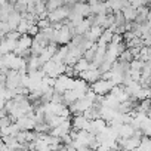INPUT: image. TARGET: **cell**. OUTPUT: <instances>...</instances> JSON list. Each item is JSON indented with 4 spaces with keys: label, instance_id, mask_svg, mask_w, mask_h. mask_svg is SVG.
I'll return each mask as SVG.
<instances>
[{
    "label": "cell",
    "instance_id": "cell-20",
    "mask_svg": "<svg viewBox=\"0 0 151 151\" xmlns=\"http://www.w3.org/2000/svg\"><path fill=\"white\" fill-rule=\"evenodd\" d=\"M12 123H14V120H12V117H11L9 114L0 117V127H8V126L12 124Z\"/></svg>",
    "mask_w": 151,
    "mask_h": 151
},
{
    "label": "cell",
    "instance_id": "cell-3",
    "mask_svg": "<svg viewBox=\"0 0 151 151\" xmlns=\"http://www.w3.org/2000/svg\"><path fill=\"white\" fill-rule=\"evenodd\" d=\"M79 77H82V79H85V80H88L89 83H93V82H96L98 79H101L102 77V73L99 71V68H89V70H85V71H82L80 74H79Z\"/></svg>",
    "mask_w": 151,
    "mask_h": 151
},
{
    "label": "cell",
    "instance_id": "cell-26",
    "mask_svg": "<svg viewBox=\"0 0 151 151\" xmlns=\"http://www.w3.org/2000/svg\"><path fill=\"white\" fill-rule=\"evenodd\" d=\"M45 2H46V3H47V2H50V0H45Z\"/></svg>",
    "mask_w": 151,
    "mask_h": 151
},
{
    "label": "cell",
    "instance_id": "cell-19",
    "mask_svg": "<svg viewBox=\"0 0 151 151\" xmlns=\"http://www.w3.org/2000/svg\"><path fill=\"white\" fill-rule=\"evenodd\" d=\"M11 30L12 28H11V25H9L8 21H0V34H2V37H5Z\"/></svg>",
    "mask_w": 151,
    "mask_h": 151
},
{
    "label": "cell",
    "instance_id": "cell-7",
    "mask_svg": "<svg viewBox=\"0 0 151 151\" xmlns=\"http://www.w3.org/2000/svg\"><path fill=\"white\" fill-rule=\"evenodd\" d=\"M135 133V127L132 126V123H122L119 126V135L120 138H130Z\"/></svg>",
    "mask_w": 151,
    "mask_h": 151
},
{
    "label": "cell",
    "instance_id": "cell-15",
    "mask_svg": "<svg viewBox=\"0 0 151 151\" xmlns=\"http://www.w3.org/2000/svg\"><path fill=\"white\" fill-rule=\"evenodd\" d=\"M31 24H36V22H33V21H30V19H27V18H22V19L19 21L17 30H18L21 34H27V33H28V28H30Z\"/></svg>",
    "mask_w": 151,
    "mask_h": 151
},
{
    "label": "cell",
    "instance_id": "cell-5",
    "mask_svg": "<svg viewBox=\"0 0 151 151\" xmlns=\"http://www.w3.org/2000/svg\"><path fill=\"white\" fill-rule=\"evenodd\" d=\"M17 123L22 130H34L36 127V119H31L28 116H22L21 119L17 120Z\"/></svg>",
    "mask_w": 151,
    "mask_h": 151
},
{
    "label": "cell",
    "instance_id": "cell-21",
    "mask_svg": "<svg viewBox=\"0 0 151 151\" xmlns=\"http://www.w3.org/2000/svg\"><path fill=\"white\" fill-rule=\"evenodd\" d=\"M37 25L40 27V30H45V28H47V27L52 25V21L49 18H42V19L37 21Z\"/></svg>",
    "mask_w": 151,
    "mask_h": 151
},
{
    "label": "cell",
    "instance_id": "cell-14",
    "mask_svg": "<svg viewBox=\"0 0 151 151\" xmlns=\"http://www.w3.org/2000/svg\"><path fill=\"white\" fill-rule=\"evenodd\" d=\"M89 65H91V62L83 56V58H80L77 62H76V65H74V68H76V71H77V77H79V74L82 73V71H85V70H89Z\"/></svg>",
    "mask_w": 151,
    "mask_h": 151
},
{
    "label": "cell",
    "instance_id": "cell-1",
    "mask_svg": "<svg viewBox=\"0 0 151 151\" xmlns=\"http://www.w3.org/2000/svg\"><path fill=\"white\" fill-rule=\"evenodd\" d=\"M74 82H76V77H70L65 73L58 76L56 77V82H55V91L64 93L67 89H74Z\"/></svg>",
    "mask_w": 151,
    "mask_h": 151
},
{
    "label": "cell",
    "instance_id": "cell-8",
    "mask_svg": "<svg viewBox=\"0 0 151 151\" xmlns=\"http://www.w3.org/2000/svg\"><path fill=\"white\" fill-rule=\"evenodd\" d=\"M21 130V127L18 126L17 122H14L12 124H9L8 127H0V136H6V135H14L17 136V133Z\"/></svg>",
    "mask_w": 151,
    "mask_h": 151
},
{
    "label": "cell",
    "instance_id": "cell-13",
    "mask_svg": "<svg viewBox=\"0 0 151 151\" xmlns=\"http://www.w3.org/2000/svg\"><path fill=\"white\" fill-rule=\"evenodd\" d=\"M113 36H114V31H113L111 28H105L104 33L101 34L99 40H98V45H108V43H111Z\"/></svg>",
    "mask_w": 151,
    "mask_h": 151
},
{
    "label": "cell",
    "instance_id": "cell-4",
    "mask_svg": "<svg viewBox=\"0 0 151 151\" xmlns=\"http://www.w3.org/2000/svg\"><path fill=\"white\" fill-rule=\"evenodd\" d=\"M18 47V40L9 39V37H2V45H0V53H8L14 52Z\"/></svg>",
    "mask_w": 151,
    "mask_h": 151
},
{
    "label": "cell",
    "instance_id": "cell-23",
    "mask_svg": "<svg viewBox=\"0 0 151 151\" xmlns=\"http://www.w3.org/2000/svg\"><path fill=\"white\" fill-rule=\"evenodd\" d=\"M39 31H40V27H39L37 24H31V25H30V28H28V34H30V36H33V37H34Z\"/></svg>",
    "mask_w": 151,
    "mask_h": 151
},
{
    "label": "cell",
    "instance_id": "cell-24",
    "mask_svg": "<svg viewBox=\"0 0 151 151\" xmlns=\"http://www.w3.org/2000/svg\"><path fill=\"white\" fill-rule=\"evenodd\" d=\"M113 43H122V42H124V39H123V34L122 33H114V36H113V40H111Z\"/></svg>",
    "mask_w": 151,
    "mask_h": 151
},
{
    "label": "cell",
    "instance_id": "cell-18",
    "mask_svg": "<svg viewBox=\"0 0 151 151\" xmlns=\"http://www.w3.org/2000/svg\"><path fill=\"white\" fill-rule=\"evenodd\" d=\"M144 65H145V61H142L141 58H133V61L130 62V68L132 70H141L142 71Z\"/></svg>",
    "mask_w": 151,
    "mask_h": 151
},
{
    "label": "cell",
    "instance_id": "cell-6",
    "mask_svg": "<svg viewBox=\"0 0 151 151\" xmlns=\"http://www.w3.org/2000/svg\"><path fill=\"white\" fill-rule=\"evenodd\" d=\"M83 95L77 91V89H67L65 92H64V104L65 105H70V104H73L74 101H77L79 98H82Z\"/></svg>",
    "mask_w": 151,
    "mask_h": 151
},
{
    "label": "cell",
    "instance_id": "cell-22",
    "mask_svg": "<svg viewBox=\"0 0 151 151\" xmlns=\"http://www.w3.org/2000/svg\"><path fill=\"white\" fill-rule=\"evenodd\" d=\"M135 37H138L136 34H135V31H132V30H127V31H124L123 33V39H124V42L127 43V42H130L132 39H135Z\"/></svg>",
    "mask_w": 151,
    "mask_h": 151
},
{
    "label": "cell",
    "instance_id": "cell-10",
    "mask_svg": "<svg viewBox=\"0 0 151 151\" xmlns=\"http://www.w3.org/2000/svg\"><path fill=\"white\" fill-rule=\"evenodd\" d=\"M122 12L124 14V17H126L127 21H135L136 17H138V8H135V6H132V5L124 6V8L122 9Z\"/></svg>",
    "mask_w": 151,
    "mask_h": 151
},
{
    "label": "cell",
    "instance_id": "cell-2",
    "mask_svg": "<svg viewBox=\"0 0 151 151\" xmlns=\"http://www.w3.org/2000/svg\"><path fill=\"white\" fill-rule=\"evenodd\" d=\"M114 86H116V85H114L111 80H107V79H102V77L98 79L96 82L91 83V89L95 91L98 95H107V93H110Z\"/></svg>",
    "mask_w": 151,
    "mask_h": 151
},
{
    "label": "cell",
    "instance_id": "cell-16",
    "mask_svg": "<svg viewBox=\"0 0 151 151\" xmlns=\"http://www.w3.org/2000/svg\"><path fill=\"white\" fill-rule=\"evenodd\" d=\"M27 62H28V68H42L43 67V62L39 55H31L27 59Z\"/></svg>",
    "mask_w": 151,
    "mask_h": 151
},
{
    "label": "cell",
    "instance_id": "cell-17",
    "mask_svg": "<svg viewBox=\"0 0 151 151\" xmlns=\"http://www.w3.org/2000/svg\"><path fill=\"white\" fill-rule=\"evenodd\" d=\"M133 58H135V56H133V53L130 52L129 47H127L124 52H122V53L119 55V59H120V61H124V62H132Z\"/></svg>",
    "mask_w": 151,
    "mask_h": 151
},
{
    "label": "cell",
    "instance_id": "cell-25",
    "mask_svg": "<svg viewBox=\"0 0 151 151\" xmlns=\"http://www.w3.org/2000/svg\"><path fill=\"white\" fill-rule=\"evenodd\" d=\"M144 3H145L147 6H151V0H144Z\"/></svg>",
    "mask_w": 151,
    "mask_h": 151
},
{
    "label": "cell",
    "instance_id": "cell-12",
    "mask_svg": "<svg viewBox=\"0 0 151 151\" xmlns=\"http://www.w3.org/2000/svg\"><path fill=\"white\" fill-rule=\"evenodd\" d=\"M104 105H107V107H110V108H114V110H119V107H120V101H119V99L110 92V93L105 95Z\"/></svg>",
    "mask_w": 151,
    "mask_h": 151
},
{
    "label": "cell",
    "instance_id": "cell-9",
    "mask_svg": "<svg viewBox=\"0 0 151 151\" xmlns=\"http://www.w3.org/2000/svg\"><path fill=\"white\" fill-rule=\"evenodd\" d=\"M33 42H34V37L33 36H30L28 33L27 34H22L19 37V40H18V47H21V49H30L33 46Z\"/></svg>",
    "mask_w": 151,
    "mask_h": 151
},
{
    "label": "cell",
    "instance_id": "cell-11",
    "mask_svg": "<svg viewBox=\"0 0 151 151\" xmlns=\"http://www.w3.org/2000/svg\"><path fill=\"white\" fill-rule=\"evenodd\" d=\"M21 19H22V14H19V12H17V11H12L11 15H9L8 22H9V25H11L12 30H17V27H18V24H19Z\"/></svg>",
    "mask_w": 151,
    "mask_h": 151
}]
</instances>
